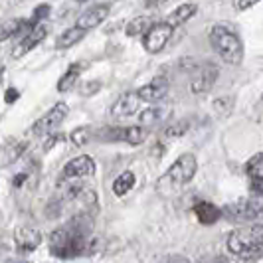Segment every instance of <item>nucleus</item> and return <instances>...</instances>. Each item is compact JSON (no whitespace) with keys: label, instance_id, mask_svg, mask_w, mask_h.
Returning <instances> with one entry per match:
<instances>
[{"label":"nucleus","instance_id":"nucleus-1","mask_svg":"<svg viewBox=\"0 0 263 263\" xmlns=\"http://www.w3.org/2000/svg\"><path fill=\"white\" fill-rule=\"evenodd\" d=\"M91 224L85 218H73L50 236V251L60 259H71L83 253L89 239Z\"/></svg>","mask_w":263,"mask_h":263},{"label":"nucleus","instance_id":"nucleus-2","mask_svg":"<svg viewBox=\"0 0 263 263\" xmlns=\"http://www.w3.org/2000/svg\"><path fill=\"white\" fill-rule=\"evenodd\" d=\"M194 174H196V157L186 153L176 158L174 164L162 174V178L157 182V192H160L162 196H172L180 188H184L194 178Z\"/></svg>","mask_w":263,"mask_h":263},{"label":"nucleus","instance_id":"nucleus-3","mask_svg":"<svg viewBox=\"0 0 263 263\" xmlns=\"http://www.w3.org/2000/svg\"><path fill=\"white\" fill-rule=\"evenodd\" d=\"M228 250L243 261H255L263 255V226L237 228L228 237Z\"/></svg>","mask_w":263,"mask_h":263},{"label":"nucleus","instance_id":"nucleus-4","mask_svg":"<svg viewBox=\"0 0 263 263\" xmlns=\"http://www.w3.org/2000/svg\"><path fill=\"white\" fill-rule=\"evenodd\" d=\"M210 46L214 48V52L218 53L226 64L232 66H239L243 62V44L232 28L216 24L210 30Z\"/></svg>","mask_w":263,"mask_h":263},{"label":"nucleus","instance_id":"nucleus-5","mask_svg":"<svg viewBox=\"0 0 263 263\" xmlns=\"http://www.w3.org/2000/svg\"><path fill=\"white\" fill-rule=\"evenodd\" d=\"M224 218L232 220V222H248V220H255L263 212V196H250L243 198L239 202L228 204L224 210Z\"/></svg>","mask_w":263,"mask_h":263},{"label":"nucleus","instance_id":"nucleus-6","mask_svg":"<svg viewBox=\"0 0 263 263\" xmlns=\"http://www.w3.org/2000/svg\"><path fill=\"white\" fill-rule=\"evenodd\" d=\"M174 34V26L171 22H155L148 28L145 36H143V46L148 53H158L162 52V48L168 44V40Z\"/></svg>","mask_w":263,"mask_h":263},{"label":"nucleus","instance_id":"nucleus-7","mask_svg":"<svg viewBox=\"0 0 263 263\" xmlns=\"http://www.w3.org/2000/svg\"><path fill=\"white\" fill-rule=\"evenodd\" d=\"M67 105L66 103H58V105H53L44 117H40L36 123H34V127H32V133L34 135H52V131L55 127H60L62 123H64V119L67 117Z\"/></svg>","mask_w":263,"mask_h":263},{"label":"nucleus","instance_id":"nucleus-8","mask_svg":"<svg viewBox=\"0 0 263 263\" xmlns=\"http://www.w3.org/2000/svg\"><path fill=\"white\" fill-rule=\"evenodd\" d=\"M218 73H220V69L216 64H202V66L198 67L196 71H194V76H192V81H190V89L192 93H208L214 87V83H216V79H218Z\"/></svg>","mask_w":263,"mask_h":263},{"label":"nucleus","instance_id":"nucleus-9","mask_svg":"<svg viewBox=\"0 0 263 263\" xmlns=\"http://www.w3.org/2000/svg\"><path fill=\"white\" fill-rule=\"evenodd\" d=\"M141 95L139 91H129V93H123L115 101V105L111 107V117L115 119H125V117H131L137 113L139 109V103H141Z\"/></svg>","mask_w":263,"mask_h":263},{"label":"nucleus","instance_id":"nucleus-10","mask_svg":"<svg viewBox=\"0 0 263 263\" xmlns=\"http://www.w3.org/2000/svg\"><path fill=\"white\" fill-rule=\"evenodd\" d=\"M46 36H48V28L44 26V24L32 26L30 30H28L26 36L22 38V42L12 50V58H22V55H26L30 50H34V48L38 46L40 42H44Z\"/></svg>","mask_w":263,"mask_h":263},{"label":"nucleus","instance_id":"nucleus-11","mask_svg":"<svg viewBox=\"0 0 263 263\" xmlns=\"http://www.w3.org/2000/svg\"><path fill=\"white\" fill-rule=\"evenodd\" d=\"M109 12H111V4H95L79 16L78 26L83 28V30H93V28L101 26L107 20Z\"/></svg>","mask_w":263,"mask_h":263},{"label":"nucleus","instance_id":"nucleus-12","mask_svg":"<svg viewBox=\"0 0 263 263\" xmlns=\"http://www.w3.org/2000/svg\"><path fill=\"white\" fill-rule=\"evenodd\" d=\"M168 79L166 78H155L151 83H146L143 85L141 89H139V95H141V99L146 101V103H158V101H162L166 95H168Z\"/></svg>","mask_w":263,"mask_h":263},{"label":"nucleus","instance_id":"nucleus-13","mask_svg":"<svg viewBox=\"0 0 263 263\" xmlns=\"http://www.w3.org/2000/svg\"><path fill=\"white\" fill-rule=\"evenodd\" d=\"M95 172V162H93L91 157H78L73 160H69L66 164V168L62 172L64 178H79V176H87V174H93Z\"/></svg>","mask_w":263,"mask_h":263},{"label":"nucleus","instance_id":"nucleus-14","mask_svg":"<svg viewBox=\"0 0 263 263\" xmlns=\"http://www.w3.org/2000/svg\"><path fill=\"white\" fill-rule=\"evenodd\" d=\"M14 239H16V250L20 253H28V251H34L42 243V234L34 228H20Z\"/></svg>","mask_w":263,"mask_h":263},{"label":"nucleus","instance_id":"nucleus-15","mask_svg":"<svg viewBox=\"0 0 263 263\" xmlns=\"http://www.w3.org/2000/svg\"><path fill=\"white\" fill-rule=\"evenodd\" d=\"M194 214H196L198 220L206 226L216 224V222L224 216V212L220 210V208H216L210 202H200V204H196V206H194Z\"/></svg>","mask_w":263,"mask_h":263},{"label":"nucleus","instance_id":"nucleus-16","mask_svg":"<svg viewBox=\"0 0 263 263\" xmlns=\"http://www.w3.org/2000/svg\"><path fill=\"white\" fill-rule=\"evenodd\" d=\"M85 32H87V30H83V28H79L78 24H76V26L66 30L60 38L55 40V48H58V50H67V48L76 46V44H79V42L83 40Z\"/></svg>","mask_w":263,"mask_h":263},{"label":"nucleus","instance_id":"nucleus-17","mask_svg":"<svg viewBox=\"0 0 263 263\" xmlns=\"http://www.w3.org/2000/svg\"><path fill=\"white\" fill-rule=\"evenodd\" d=\"M198 6L196 4H180L178 8H174L171 14H168V18H166V22H171L172 26H182L184 22H188L194 14H196Z\"/></svg>","mask_w":263,"mask_h":263},{"label":"nucleus","instance_id":"nucleus-18","mask_svg":"<svg viewBox=\"0 0 263 263\" xmlns=\"http://www.w3.org/2000/svg\"><path fill=\"white\" fill-rule=\"evenodd\" d=\"M81 69H83V67L79 66V64H71V66L67 67V71L62 76V79L58 81V91H62V93L69 91V89L78 83L79 76H81Z\"/></svg>","mask_w":263,"mask_h":263},{"label":"nucleus","instance_id":"nucleus-19","mask_svg":"<svg viewBox=\"0 0 263 263\" xmlns=\"http://www.w3.org/2000/svg\"><path fill=\"white\" fill-rule=\"evenodd\" d=\"M166 115H168V109H164V107H151V109H145V111L139 115V121H141V125H145V127H153V125L160 123Z\"/></svg>","mask_w":263,"mask_h":263},{"label":"nucleus","instance_id":"nucleus-20","mask_svg":"<svg viewBox=\"0 0 263 263\" xmlns=\"http://www.w3.org/2000/svg\"><path fill=\"white\" fill-rule=\"evenodd\" d=\"M151 26H153V20L148 16H135L131 22L127 24L125 32H127V36H143V34L148 32Z\"/></svg>","mask_w":263,"mask_h":263},{"label":"nucleus","instance_id":"nucleus-21","mask_svg":"<svg viewBox=\"0 0 263 263\" xmlns=\"http://www.w3.org/2000/svg\"><path fill=\"white\" fill-rule=\"evenodd\" d=\"M133 186H135V174L131 171H127L123 172V174H119L117 180L113 182V192L117 196H125L127 192H131Z\"/></svg>","mask_w":263,"mask_h":263},{"label":"nucleus","instance_id":"nucleus-22","mask_svg":"<svg viewBox=\"0 0 263 263\" xmlns=\"http://www.w3.org/2000/svg\"><path fill=\"white\" fill-rule=\"evenodd\" d=\"M97 137L107 143H117V141L127 143V127H105V129H101Z\"/></svg>","mask_w":263,"mask_h":263},{"label":"nucleus","instance_id":"nucleus-23","mask_svg":"<svg viewBox=\"0 0 263 263\" xmlns=\"http://www.w3.org/2000/svg\"><path fill=\"white\" fill-rule=\"evenodd\" d=\"M26 28H32V24L26 22V20H10V22H6V24L2 26V34H0V38L8 40L10 36L18 34V32H28Z\"/></svg>","mask_w":263,"mask_h":263},{"label":"nucleus","instance_id":"nucleus-24","mask_svg":"<svg viewBox=\"0 0 263 263\" xmlns=\"http://www.w3.org/2000/svg\"><path fill=\"white\" fill-rule=\"evenodd\" d=\"M246 171H248V174H250L251 178H263V153L250 158Z\"/></svg>","mask_w":263,"mask_h":263},{"label":"nucleus","instance_id":"nucleus-25","mask_svg":"<svg viewBox=\"0 0 263 263\" xmlns=\"http://www.w3.org/2000/svg\"><path fill=\"white\" fill-rule=\"evenodd\" d=\"M145 139H146V131L143 127H137V125L127 127V143L129 145H141Z\"/></svg>","mask_w":263,"mask_h":263},{"label":"nucleus","instance_id":"nucleus-26","mask_svg":"<svg viewBox=\"0 0 263 263\" xmlns=\"http://www.w3.org/2000/svg\"><path fill=\"white\" fill-rule=\"evenodd\" d=\"M89 139H91V133H89L87 127H81V129H76L71 133V141H73V145L78 146H83Z\"/></svg>","mask_w":263,"mask_h":263},{"label":"nucleus","instance_id":"nucleus-27","mask_svg":"<svg viewBox=\"0 0 263 263\" xmlns=\"http://www.w3.org/2000/svg\"><path fill=\"white\" fill-rule=\"evenodd\" d=\"M188 121L186 119H182V121H176V123H172L171 127L166 129V137H180V135H184L186 131H188Z\"/></svg>","mask_w":263,"mask_h":263},{"label":"nucleus","instance_id":"nucleus-28","mask_svg":"<svg viewBox=\"0 0 263 263\" xmlns=\"http://www.w3.org/2000/svg\"><path fill=\"white\" fill-rule=\"evenodd\" d=\"M50 12H52V6H50V4H40L38 8L34 10V14H32V20H30V24H32V26H36L40 20L48 18V16H50Z\"/></svg>","mask_w":263,"mask_h":263},{"label":"nucleus","instance_id":"nucleus-29","mask_svg":"<svg viewBox=\"0 0 263 263\" xmlns=\"http://www.w3.org/2000/svg\"><path fill=\"white\" fill-rule=\"evenodd\" d=\"M232 105H234V99H232V97H224V99H216V101H214V109H216L220 115H228Z\"/></svg>","mask_w":263,"mask_h":263},{"label":"nucleus","instance_id":"nucleus-30","mask_svg":"<svg viewBox=\"0 0 263 263\" xmlns=\"http://www.w3.org/2000/svg\"><path fill=\"white\" fill-rule=\"evenodd\" d=\"M259 2H261V0H234V6H236L237 10H248V8L259 4Z\"/></svg>","mask_w":263,"mask_h":263},{"label":"nucleus","instance_id":"nucleus-31","mask_svg":"<svg viewBox=\"0 0 263 263\" xmlns=\"http://www.w3.org/2000/svg\"><path fill=\"white\" fill-rule=\"evenodd\" d=\"M62 139H64L62 135H50V139L44 143V151H50V148H52V146L55 145L58 141H62Z\"/></svg>","mask_w":263,"mask_h":263},{"label":"nucleus","instance_id":"nucleus-32","mask_svg":"<svg viewBox=\"0 0 263 263\" xmlns=\"http://www.w3.org/2000/svg\"><path fill=\"white\" fill-rule=\"evenodd\" d=\"M251 190H253L255 194H261L263 196V178H253V182H251Z\"/></svg>","mask_w":263,"mask_h":263},{"label":"nucleus","instance_id":"nucleus-33","mask_svg":"<svg viewBox=\"0 0 263 263\" xmlns=\"http://www.w3.org/2000/svg\"><path fill=\"white\" fill-rule=\"evenodd\" d=\"M20 97V93H18V89H14V87H10L8 91H6V103H14L16 99Z\"/></svg>","mask_w":263,"mask_h":263},{"label":"nucleus","instance_id":"nucleus-34","mask_svg":"<svg viewBox=\"0 0 263 263\" xmlns=\"http://www.w3.org/2000/svg\"><path fill=\"white\" fill-rule=\"evenodd\" d=\"M162 2H166V0H148V6H155V4H162Z\"/></svg>","mask_w":263,"mask_h":263},{"label":"nucleus","instance_id":"nucleus-35","mask_svg":"<svg viewBox=\"0 0 263 263\" xmlns=\"http://www.w3.org/2000/svg\"><path fill=\"white\" fill-rule=\"evenodd\" d=\"M176 263H188V261H186V259H182V257H180V259H178V261H176Z\"/></svg>","mask_w":263,"mask_h":263},{"label":"nucleus","instance_id":"nucleus-36","mask_svg":"<svg viewBox=\"0 0 263 263\" xmlns=\"http://www.w3.org/2000/svg\"><path fill=\"white\" fill-rule=\"evenodd\" d=\"M202 263H222V261H202Z\"/></svg>","mask_w":263,"mask_h":263},{"label":"nucleus","instance_id":"nucleus-37","mask_svg":"<svg viewBox=\"0 0 263 263\" xmlns=\"http://www.w3.org/2000/svg\"><path fill=\"white\" fill-rule=\"evenodd\" d=\"M76 2H85V0H76Z\"/></svg>","mask_w":263,"mask_h":263},{"label":"nucleus","instance_id":"nucleus-38","mask_svg":"<svg viewBox=\"0 0 263 263\" xmlns=\"http://www.w3.org/2000/svg\"><path fill=\"white\" fill-rule=\"evenodd\" d=\"M20 263H30V261H20Z\"/></svg>","mask_w":263,"mask_h":263}]
</instances>
